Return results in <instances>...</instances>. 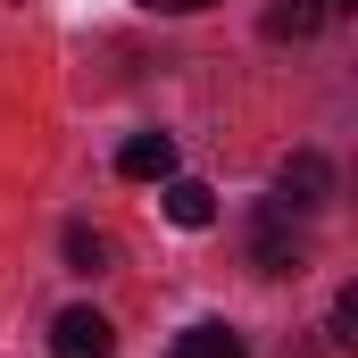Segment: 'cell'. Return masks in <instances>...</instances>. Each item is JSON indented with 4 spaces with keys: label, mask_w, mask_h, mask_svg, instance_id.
Listing matches in <instances>:
<instances>
[{
    "label": "cell",
    "mask_w": 358,
    "mask_h": 358,
    "mask_svg": "<svg viewBox=\"0 0 358 358\" xmlns=\"http://www.w3.org/2000/svg\"><path fill=\"white\" fill-rule=\"evenodd\" d=\"M275 200H283V208H325V200H334V167H325L317 150H300V159L283 167V183H275Z\"/></svg>",
    "instance_id": "3"
},
{
    "label": "cell",
    "mask_w": 358,
    "mask_h": 358,
    "mask_svg": "<svg viewBox=\"0 0 358 358\" xmlns=\"http://www.w3.org/2000/svg\"><path fill=\"white\" fill-rule=\"evenodd\" d=\"M67 267H76V275H100V267H108V234H92V225H67Z\"/></svg>",
    "instance_id": "8"
},
{
    "label": "cell",
    "mask_w": 358,
    "mask_h": 358,
    "mask_svg": "<svg viewBox=\"0 0 358 358\" xmlns=\"http://www.w3.org/2000/svg\"><path fill=\"white\" fill-rule=\"evenodd\" d=\"M176 358H242V334L234 325H192V334H176Z\"/></svg>",
    "instance_id": "7"
},
{
    "label": "cell",
    "mask_w": 358,
    "mask_h": 358,
    "mask_svg": "<svg viewBox=\"0 0 358 358\" xmlns=\"http://www.w3.org/2000/svg\"><path fill=\"white\" fill-rule=\"evenodd\" d=\"M142 8H159V17H192V8H208V0H142Z\"/></svg>",
    "instance_id": "10"
},
{
    "label": "cell",
    "mask_w": 358,
    "mask_h": 358,
    "mask_svg": "<svg viewBox=\"0 0 358 358\" xmlns=\"http://www.w3.org/2000/svg\"><path fill=\"white\" fill-rule=\"evenodd\" d=\"M250 267L259 275H300L308 267V242H300L283 200H259V217H250Z\"/></svg>",
    "instance_id": "1"
},
{
    "label": "cell",
    "mask_w": 358,
    "mask_h": 358,
    "mask_svg": "<svg viewBox=\"0 0 358 358\" xmlns=\"http://www.w3.org/2000/svg\"><path fill=\"white\" fill-rule=\"evenodd\" d=\"M159 200H167V217H176L183 234L217 225V192H208V183H192V176H167V192H159Z\"/></svg>",
    "instance_id": "5"
},
{
    "label": "cell",
    "mask_w": 358,
    "mask_h": 358,
    "mask_svg": "<svg viewBox=\"0 0 358 358\" xmlns=\"http://www.w3.org/2000/svg\"><path fill=\"white\" fill-rule=\"evenodd\" d=\"M325 17H334L325 0H275V8H267V42H308Z\"/></svg>",
    "instance_id": "6"
},
{
    "label": "cell",
    "mask_w": 358,
    "mask_h": 358,
    "mask_svg": "<svg viewBox=\"0 0 358 358\" xmlns=\"http://www.w3.org/2000/svg\"><path fill=\"white\" fill-rule=\"evenodd\" d=\"M117 350V325L100 317V308H59V325H50V358H108Z\"/></svg>",
    "instance_id": "2"
},
{
    "label": "cell",
    "mask_w": 358,
    "mask_h": 358,
    "mask_svg": "<svg viewBox=\"0 0 358 358\" xmlns=\"http://www.w3.org/2000/svg\"><path fill=\"white\" fill-rule=\"evenodd\" d=\"M325 8H358V0H325Z\"/></svg>",
    "instance_id": "11"
},
{
    "label": "cell",
    "mask_w": 358,
    "mask_h": 358,
    "mask_svg": "<svg viewBox=\"0 0 358 358\" xmlns=\"http://www.w3.org/2000/svg\"><path fill=\"white\" fill-rule=\"evenodd\" d=\"M117 176L125 183H167L176 176V142H167V134H134V142L117 150Z\"/></svg>",
    "instance_id": "4"
},
{
    "label": "cell",
    "mask_w": 358,
    "mask_h": 358,
    "mask_svg": "<svg viewBox=\"0 0 358 358\" xmlns=\"http://www.w3.org/2000/svg\"><path fill=\"white\" fill-rule=\"evenodd\" d=\"M334 342H342V350L358 342V292H342V300H334Z\"/></svg>",
    "instance_id": "9"
}]
</instances>
